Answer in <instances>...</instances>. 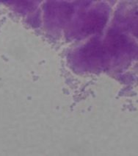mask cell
Masks as SVG:
<instances>
[{"instance_id":"1","label":"cell","mask_w":138,"mask_h":156,"mask_svg":"<svg viewBox=\"0 0 138 156\" xmlns=\"http://www.w3.org/2000/svg\"><path fill=\"white\" fill-rule=\"evenodd\" d=\"M107 16L104 13L90 12L84 19L82 32L88 35L100 32L107 23Z\"/></svg>"},{"instance_id":"2","label":"cell","mask_w":138,"mask_h":156,"mask_svg":"<svg viewBox=\"0 0 138 156\" xmlns=\"http://www.w3.org/2000/svg\"><path fill=\"white\" fill-rule=\"evenodd\" d=\"M128 41L126 36L112 32L108 35L103 46L107 54L116 55L126 47Z\"/></svg>"},{"instance_id":"3","label":"cell","mask_w":138,"mask_h":156,"mask_svg":"<svg viewBox=\"0 0 138 156\" xmlns=\"http://www.w3.org/2000/svg\"><path fill=\"white\" fill-rule=\"evenodd\" d=\"M106 55L104 46L95 40L89 42L82 50V55L87 61H102Z\"/></svg>"}]
</instances>
